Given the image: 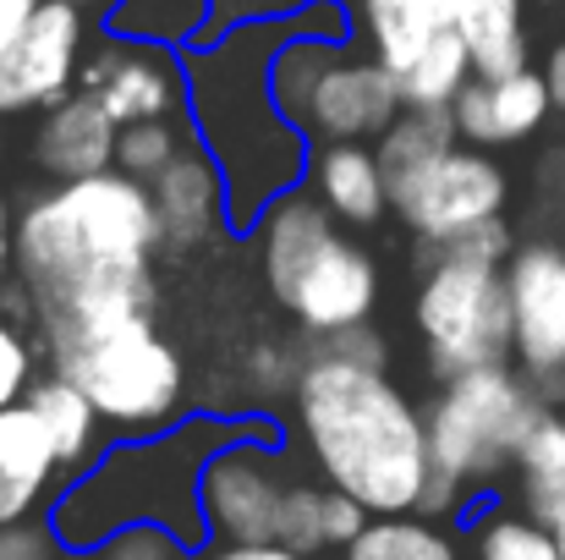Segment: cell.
<instances>
[{
  "label": "cell",
  "mask_w": 565,
  "mask_h": 560,
  "mask_svg": "<svg viewBox=\"0 0 565 560\" xmlns=\"http://www.w3.org/2000/svg\"><path fill=\"white\" fill-rule=\"evenodd\" d=\"M160 247L166 225L154 192L127 171H99L28 198L17 214V281L33 297L44 352L154 319Z\"/></svg>",
  "instance_id": "6da1fadb"
},
{
  "label": "cell",
  "mask_w": 565,
  "mask_h": 560,
  "mask_svg": "<svg viewBox=\"0 0 565 560\" xmlns=\"http://www.w3.org/2000/svg\"><path fill=\"white\" fill-rule=\"evenodd\" d=\"M297 33L358 39V22L341 0H313L280 22H242L220 39H198L182 50L188 72V121L198 144L214 155L225 177V214L236 236H253L264 209L308 182L313 144L275 99V55Z\"/></svg>",
  "instance_id": "7a4b0ae2"
},
{
  "label": "cell",
  "mask_w": 565,
  "mask_h": 560,
  "mask_svg": "<svg viewBox=\"0 0 565 560\" xmlns=\"http://www.w3.org/2000/svg\"><path fill=\"white\" fill-rule=\"evenodd\" d=\"M291 440L313 478L347 489L374 517H412L434 478L428 418L384 369L302 352L291 390Z\"/></svg>",
  "instance_id": "3957f363"
},
{
  "label": "cell",
  "mask_w": 565,
  "mask_h": 560,
  "mask_svg": "<svg viewBox=\"0 0 565 560\" xmlns=\"http://www.w3.org/2000/svg\"><path fill=\"white\" fill-rule=\"evenodd\" d=\"M275 429L269 418H236V412H188L182 423L143 434V440H110L44 511L66 556H99L110 539L132 528H160L192 556L209 550L203 522V467L247 440Z\"/></svg>",
  "instance_id": "277c9868"
},
{
  "label": "cell",
  "mask_w": 565,
  "mask_h": 560,
  "mask_svg": "<svg viewBox=\"0 0 565 560\" xmlns=\"http://www.w3.org/2000/svg\"><path fill=\"white\" fill-rule=\"evenodd\" d=\"M275 99L302 127V138L319 144H379L390 121L406 110L401 77L374 50H358V39H324L297 33L275 55Z\"/></svg>",
  "instance_id": "5b68a950"
},
{
  "label": "cell",
  "mask_w": 565,
  "mask_h": 560,
  "mask_svg": "<svg viewBox=\"0 0 565 560\" xmlns=\"http://www.w3.org/2000/svg\"><path fill=\"white\" fill-rule=\"evenodd\" d=\"M544 412H550L544 395L527 384V373L516 363L472 369L439 384V395L423 412L434 473H450L472 495H489L500 473H516V456Z\"/></svg>",
  "instance_id": "8992f818"
},
{
  "label": "cell",
  "mask_w": 565,
  "mask_h": 560,
  "mask_svg": "<svg viewBox=\"0 0 565 560\" xmlns=\"http://www.w3.org/2000/svg\"><path fill=\"white\" fill-rule=\"evenodd\" d=\"M50 373L72 379L116 440H143L188 418V363L154 319L50 352Z\"/></svg>",
  "instance_id": "52a82bcc"
},
{
  "label": "cell",
  "mask_w": 565,
  "mask_h": 560,
  "mask_svg": "<svg viewBox=\"0 0 565 560\" xmlns=\"http://www.w3.org/2000/svg\"><path fill=\"white\" fill-rule=\"evenodd\" d=\"M412 325L423 336V358L439 384L472 369L511 363L516 325H511V286L505 264H483L467 253H423V281L412 297Z\"/></svg>",
  "instance_id": "ba28073f"
},
{
  "label": "cell",
  "mask_w": 565,
  "mask_h": 560,
  "mask_svg": "<svg viewBox=\"0 0 565 560\" xmlns=\"http://www.w3.org/2000/svg\"><path fill=\"white\" fill-rule=\"evenodd\" d=\"M302 478H308V467L280 440V429H264V434L225 445L203 467L209 545H280V517H286V500Z\"/></svg>",
  "instance_id": "9c48e42d"
},
{
  "label": "cell",
  "mask_w": 565,
  "mask_h": 560,
  "mask_svg": "<svg viewBox=\"0 0 565 560\" xmlns=\"http://www.w3.org/2000/svg\"><path fill=\"white\" fill-rule=\"evenodd\" d=\"M505 203H511L505 166H500L489 149H472V144H456V149L439 155L423 177H412L406 187L390 192L395 220H401L423 247L456 242L461 231H472V225L505 214Z\"/></svg>",
  "instance_id": "30bf717a"
},
{
  "label": "cell",
  "mask_w": 565,
  "mask_h": 560,
  "mask_svg": "<svg viewBox=\"0 0 565 560\" xmlns=\"http://www.w3.org/2000/svg\"><path fill=\"white\" fill-rule=\"evenodd\" d=\"M516 352L511 363L544 395V406H565V247L522 242L505 264Z\"/></svg>",
  "instance_id": "8fae6325"
},
{
  "label": "cell",
  "mask_w": 565,
  "mask_h": 560,
  "mask_svg": "<svg viewBox=\"0 0 565 560\" xmlns=\"http://www.w3.org/2000/svg\"><path fill=\"white\" fill-rule=\"evenodd\" d=\"M88 94H99V105L121 121H177L188 110V72H182V50L177 44H154V39H121L105 28V39L88 50L83 61V83Z\"/></svg>",
  "instance_id": "7c38bea8"
},
{
  "label": "cell",
  "mask_w": 565,
  "mask_h": 560,
  "mask_svg": "<svg viewBox=\"0 0 565 560\" xmlns=\"http://www.w3.org/2000/svg\"><path fill=\"white\" fill-rule=\"evenodd\" d=\"M83 61H88V11L44 0L28 33L0 55V110L22 116L61 105L66 94H77Z\"/></svg>",
  "instance_id": "4fadbf2b"
},
{
  "label": "cell",
  "mask_w": 565,
  "mask_h": 560,
  "mask_svg": "<svg viewBox=\"0 0 565 560\" xmlns=\"http://www.w3.org/2000/svg\"><path fill=\"white\" fill-rule=\"evenodd\" d=\"M275 303L302 325L308 341H324V336H341V330H358L369 325L379 308V264L369 247H358L347 231L330 236L297 275L291 286L275 292Z\"/></svg>",
  "instance_id": "5bb4252c"
},
{
  "label": "cell",
  "mask_w": 565,
  "mask_h": 560,
  "mask_svg": "<svg viewBox=\"0 0 565 560\" xmlns=\"http://www.w3.org/2000/svg\"><path fill=\"white\" fill-rule=\"evenodd\" d=\"M116 144H121V121L99 105V94L77 88L61 105L39 110L28 155H33V166L50 182L61 187V182L99 177V171H116Z\"/></svg>",
  "instance_id": "9a60e30c"
},
{
  "label": "cell",
  "mask_w": 565,
  "mask_h": 560,
  "mask_svg": "<svg viewBox=\"0 0 565 560\" xmlns=\"http://www.w3.org/2000/svg\"><path fill=\"white\" fill-rule=\"evenodd\" d=\"M66 484L72 478L50 445L44 418L28 401L0 406V528L39 522Z\"/></svg>",
  "instance_id": "2e32d148"
},
{
  "label": "cell",
  "mask_w": 565,
  "mask_h": 560,
  "mask_svg": "<svg viewBox=\"0 0 565 560\" xmlns=\"http://www.w3.org/2000/svg\"><path fill=\"white\" fill-rule=\"evenodd\" d=\"M149 192H154V209H160V225H166V247L171 253H198V247H209L214 236L231 231L225 177H220L214 155L198 138L149 182Z\"/></svg>",
  "instance_id": "e0dca14e"
},
{
  "label": "cell",
  "mask_w": 565,
  "mask_h": 560,
  "mask_svg": "<svg viewBox=\"0 0 565 560\" xmlns=\"http://www.w3.org/2000/svg\"><path fill=\"white\" fill-rule=\"evenodd\" d=\"M456 116V133L461 144L472 149H505V144H522L533 138L550 116H555V99H550V83L544 72H516V77H472L461 88V99L450 105Z\"/></svg>",
  "instance_id": "ac0fdd59"
},
{
  "label": "cell",
  "mask_w": 565,
  "mask_h": 560,
  "mask_svg": "<svg viewBox=\"0 0 565 560\" xmlns=\"http://www.w3.org/2000/svg\"><path fill=\"white\" fill-rule=\"evenodd\" d=\"M302 187H313L324 198V209L341 225H358V231H369L384 214H395L374 144H319L313 160H308V182Z\"/></svg>",
  "instance_id": "d6986e66"
},
{
  "label": "cell",
  "mask_w": 565,
  "mask_h": 560,
  "mask_svg": "<svg viewBox=\"0 0 565 560\" xmlns=\"http://www.w3.org/2000/svg\"><path fill=\"white\" fill-rule=\"evenodd\" d=\"M374 522V511L363 500H352L347 489L324 484V478H302L286 500V517H280V545L291 556L313 560L324 550H347L363 528Z\"/></svg>",
  "instance_id": "ffe728a7"
},
{
  "label": "cell",
  "mask_w": 565,
  "mask_h": 560,
  "mask_svg": "<svg viewBox=\"0 0 565 560\" xmlns=\"http://www.w3.org/2000/svg\"><path fill=\"white\" fill-rule=\"evenodd\" d=\"M28 406L44 418L50 445H55L66 478H77V473L105 451V434H110V429H105V418L94 412V401H88L72 379H61V373H39L33 390H28Z\"/></svg>",
  "instance_id": "44dd1931"
},
{
  "label": "cell",
  "mask_w": 565,
  "mask_h": 560,
  "mask_svg": "<svg viewBox=\"0 0 565 560\" xmlns=\"http://www.w3.org/2000/svg\"><path fill=\"white\" fill-rule=\"evenodd\" d=\"M456 33L472 55L478 77H516L527 72V22H522V0H461L456 11Z\"/></svg>",
  "instance_id": "7402d4cb"
},
{
  "label": "cell",
  "mask_w": 565,
  "mask_h": 560,
  "mask_svg": "<svg viewBox=\"0 0 565 560\" xmlns=\"http://www.w3.org/2000/svg\"><path fill=\"white\" fill-rule=\"evenodd\" d=\"M516 511L555 528L565 517V412L550 406L516 456Z\"/></svg>",
  "instance_id": "603a6c76"
},
{
  "label": "cell",
  "mask_w": 565,
  "mask_h": 560,
  "mask_svg": "<svg viewBox=\"0 0 565 560\" xmlns=\"http://www.w3.org/2000/svg\"><path fill=\"white\" fill-rule=\"evenodd\" d=\"M456 144H461V133H456V116L450 110H401L390 121V133L374 144V155H379V166H384L390 192H395V187H406L412 177H423Z\"/></svg>",
  "instance_id": "cb8c5ba5"
},
{
  "label": "cell",
  "mask_w": 565,
  "mask_h": 560,
  "mask_svg": "<svg viewBox=\"0 0 565 560\" xmlns=\"http://www.w3.org/2000/svg\"><path fill=\"white\" fill-rule=\"evenodd\" d=\"M352 22H358V39L369 33V50H374L395 77L423 55V44H428L434 33H445V28L434 22L428 0H358V6H352Z\"/></svg>",
  "instance_id": "d4e9b609"
},
{
  "label": "cell",
  "mask_w": 565,
  "mask_h": 560,
  "mask_svg": "<svg viewBox=\"0 0 565 560\" xmlns=\"http://www.w3.org/2000/svg\"><path fill=\"white\" fill-rule=\"evenodd\" d=\"M472 77H478V72H472V55H467L461 33L445 28V33H434V39L423 44V55L401 72V99H406V110H450Z\"/></svg>",
  "instance_id": "484cf974"
},
{
  "label": "cell",
  "mask_w": 565,
  "mask_h": 560,
  "mask_svg": "<svg viewBox=\"0 0 565 560\" xmlns=\"http://www.w3.org/2000/svg\"><path fill=\"white\" fill-rule=\"evenodd\" d=\"M341 560H461V545L445 522H428V517H374L347 550Z\"/></svg>",
  "instance_id": "4316f807"
},
{
  "label": "cell",
  "mask_w": 565,
  "mask_h": 560,
  "mask_svg": "<svg viewBox=\"0 0 565 560\" xmlns=\"http://www.w3.org/2000/svg\"><path fill=\"white\" fill-rule=\"evenodd\" d=\"M472 560H565L555 528L533 522L516 506H489L472 522Z\"/></svg>",
  "instance_id": "83f0119b"
},
{
  "label": "cell",
  "mask_w": 565,
  "mask_h": 560,
  "mask_svg": "<svg viewBox=\"0 0 565 560\" xmlns=\"http://www.w3.org/2000/svg\"><path fill=\"white\" fill-rule=\"evenodd\" d=\"M192 138V121L182 127V116L177 121H138V127H121V144H116V171H127V177H138V182H154L182 149H188Z\"/></svg>",
  "instance_id": "f1b7e54d"
},
{
  "label": "cell",
  "mask_w": 565,
  "mask_h": 560,
  "mask_svg": "<svg viewBox=\"0 0 565 560\" xmlns=\"http://www.w3.org/2000/svg\"><path fill=\"white\" fill-rule=\"evenodd\" d=\"M297 373H302V352H291V347H280V341H258V347H247V358H242V379H247V390L269 406V401H291V390H297Z\"/></svg>",
  "instance_id": "f546056e"
},
{
  "label": "cell",
  "mask_w": 565,
  "mask_h": 560,
  "mask_svg": "<svg viewBox=\"0 0 565 560\" xmlns=\"http://www.w3.org/2000/svg\"><path fill=\"white\" fill-rule=\"evenodd\" d=\"M33 379H39V347H33L28 325H17V319L0 308V406L28 401Z\"/></svg>",
  "instance_id": "4dcf8cb0"
},
{
  "label": "cell",
  "mask_w": 565,
  "mask_h": 560,
  "mask_svg": "<svg viewBox=\"0 0 565 560\" xmlns=\"http://www.w3.org/2000/svg\"><path fill=\"white\" fill-rule=\"evenodd\" d=\"M302 6H313V0H209L203 39H220L242 22H280V17H297Z\"/></svg>",
  "instance_id": "1f68e13d"
},
{
  "label": "cell",
  "mask_w": 565,
  "mask_h": 560,
  "mask_svg": "<svg viewBox=\"0 0 565 560\" xmlns=\"http://www.w3.org/2000/svg\"><path fill=\"white\" fill-rule=\"evenodd\" d=\"M516 247H522V242H516V231H511L505 214H494V220L461 231L456 242H445V253H467V258H483V264H511ZM423 253H439V247H423Z\"/></svg>",
  "instance_id": "d6a6232c"
},
{
  "label": "cell",
  "mask_w": 565,
  "mask_h": 560,
  "mask_svg": "<svg viewBox=\"0 0 565 560\" xmlns=\"http://www.w3.org/2000/svg\"><path fill=\"white\" fill-rule=\"evenodd\" d=\"M88 560H198L188 545H177L171 533H160V528H132V533H121V539H110L99 556Z\"/></svg>",
  "instance_id": "836d02e7"
},
{
  "label": "cell",
  "mask_w": 565,
  "mask_h": 560,
  "mask_svg": "<svg viewBox=\"0 0 565 560\" xmlns=\"http://www.w3.org/2000/svg\"><path fill=\"white\" fill-rule=\"evenodd\" d=\"M0 560H72V556H66V545L55 539V528L39 517V522L0 528Z\"/></svg>",
  "instance_id": "e575fe53"
},
{
  "label": "cell",
  "mask_w": 565,
  "mask_h": 560,
  "mask_svg": "<svg viewBox=\"0 0 565 560\" xmlns=\"http://www.w3.org/2000/svg\"><path fill=\"white\" fill-rule=\"evenodd\" d=\"M472 506H478V495H472L467 484H456L450 473H434V478H428V489H423L417 517H428V522H450V517H467Z\"/></svg>",
  "instance_id": "d590c367"
},
{
  "label": "cell",
  "mask_w": 565,
  "mask_h": 560,
  "mask_svg": "<svg viewBox=\"0 0 565 560\" xmlns=\"http://www.w3.org/2000/svg\"><path fill=\"white\" fill-rule=\"evenodd\" d=\"M39 6H44V0H0V55L28 33V22L39 17Z\"/></svg>",
  "instance_id": "8d00e7d4"
},
{
  "label": "cell",
  "mask_w": 565,
  "mask_h": 560,
  "mask_svg": "<svg viewBox=\"0 0 565 560\" xmlns=\"http://www.w3.org/2000/svg\"><path fill=\"white\" fill-rule=\"evenodd\" d=\"M198 560H302V556H291L286 545H209V550H198Z\"/></svg>",
  "instance_id": "74e56055"
},
{
  "label": "cell",
  "mask_w": 565,
  "mask_h": 560,
  "mask_svg": "<svg viewBox=\"0 0 565 560\" xmlns=\"http://www.w3.org/2000/svg\"><path fill=\"white\" fill-rule=\"evenodd\" d=\"M17 275V220H11V203L0 192V286Z\"/></svg>",
  "instance_id": "f35d334b"
},
{
  "label": "cell",
  "mask_w": 565,
  "mask_h": 560,
  "mask_svg": "<svg viewBox=\"0 0 565 560\" xmlns=\"http://www.w3.org/2000/svg\"><path fill=\"white\" fill-rule=\"evenodd\" d=\"M544 83H550V99H555V110H565V39L550 50V61H544Z\"/></svg>",
  "instance_id": "ab89813d"
},
{
  "label": "cell",
  "mask_w": 565,
  "mask_h": 560,
  "mask_svg": "<svg viewBox=\"0 0 565 560\" xmlns=\"http://www.w3.org/2000/svg\"><path fill=\"white\" fill-rule=\"evenodd\" d=\"M61 6H77V11H88V17H99V22H110V17L121 11V0H61Z\"/></svg>",
  "instance_id": "60d3db41"
},
{
  "label": "cell",
  "mask_w": 565,
  "mask_h": 560,
  "mask_svg": "<svg viewBox=\"0 0 565 560\" xmlns=\"http://www.w3.org/2000/svg\"><path fill=\"white\" fill-rule=\"evenodd\" d=\"M0 160H6V110H0Z\"/></svg>",
  "instance_id": "b9f144b4"
},
{
  "label": "cell",
  "mask_w": 565,
  "mask_h": 560,
  "mask_svg": "<svg viewBox=\"0 0 565 560\" xmlns=\"http://www.w3.org/2000/svg\"><path fill=\"white\" fill-rule=\"evenodd\" d=\"M555 539H561V556H565V517L555 522Z\"/></svg>",
  "instance_id": "7bdbcfd3"
},
{
  "label": "cell",
  "mask_w": 565,
  "mask_h": 560,
  "mask_svg": "<svg viewBox=\"0 0 565 560\" xmlns=\"http://www.w3.org/2000/svg\"><path fill=\"white\" fill-rule=\"evenodd\" d=\"M72 560H88V556H72Z\"/></svg>",
  "instance_id": "ee69618b"
}]
</instances>
